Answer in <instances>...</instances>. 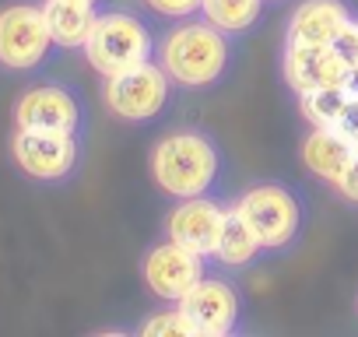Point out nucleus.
Listing matches in <instances>:
<instances>
[{
	"instance_id": "5",
	"label": "nucleus",
	"mask_w": 358,
	"mask_h": 337,
	"mask_svg": "<svg viewBox=\"0 0 358 337\" xmlns=\"http://www.w3.org/2000/svg\"><path fill=\"white\" fill-rule=\"evenodd\" d=\"M102 102L106 109L116 116V120H127V123H148L155 120L165 102H169V88H172V78L165 74V67L151 57L123 74H113V78H102Z\"/></svg>"
},
{
	"instance_id": "12",
	"label": "nucleus",
	"mask_w": 358,
	"mask_h": 337,
	"mask_svg": "<svg viewBox=\"0 0 358 337\" xmlns=\"http://www.w3.org/2000/svg\"><path fill=\"white\" fill-rule=\"evenodd\" d=\"M225 211L218 201L204 197H187V201H176V208L165 218V236L179 246H187L201 257H211V246L218 239V229L225 222Z\"/></svg>"
},
{
	"instance_id": "16",
	"label": "nucleus",
	"mask_w": 358,
	"mask_h": 337,
	"mask_svg": "<svg viewBox=\"0 0 358 337\" xmlns=\"http://www.w3.org/2000/svg\"><path fill=\"white\" fill-rule=\"evenodd\" d=\"M264 253V246L257 243V236L250 232V225L236 215V208L225 211V222L218 229V239L211 246V260L218 267H229V271H239V267H250L257 264Z\"/></svg>"
},
{
	"instance_id": "13",
	"label": "nucleus",
	"mask_w": 358,
	"mask_h": 337,
	"mask_svg": "<svg viewBox=\"0 0 358 337\" xmlns=\"http://www.w3.org/2000/svg\"><path fill=\"white\" fill-rule=\"evenodd\" d=\"M348 22H351V8L344 0H302L285 25V43L334 46V39Z\"/></svg>"
},
{
	"instance_id": "7",
	"label": "nucleus",
	"mask_w": 358,
	"mask_h": 337,
	"mask_svg": "<svg viewBox=\"0 0 358 337\" xmlns=\"http://www.w3.org/2000/svg\"><path fill=\"white\" fill-rule=\"evenodd\" d=\"M11 158L29 180L60 183L81 162V141L78 134H64V130H22L18 127L11 137Z\"/></svg>"
},
{
	"instance_id": "23",
	"label": "nucleus",
	"mask_w": 358,
	"mask_h": 337,
	"mask_svg": "<svg viewBox=\"0 0 358 337\" xmlns=\"http://www.w3.org/2000/svg\"><path fill=\"white\" fill-rule=\"evenodd\" d=\"M337 130H341V134L358 148V95H351V102H348V109H344V116H341Z\"/></svg>"
},
{
	"instance_id": "2",
	"label": "nucleus",
	"mask_w": 358,
	"mask_h": 337,
	"mask_svg": "<svg viewBox=\"0 0 358 337\" xmlns=\"http://www.w3.org/2000/svg\"><path fill=\"white\" fill-rule=\"evenodd\" d=\"M158 64L165 67V74L172 78V85L179 88H211L225 78L229 60H232V46L229 36L222 29H215L208 18H183L176 29H169L155 50Z\"/></svg>"
},
{
	"instance_id": "15",
	"label": "nucleus",
	"mask_w": 358,
	"mask_h": 337,
	"mask_svg": "<svg viewBox=\"0 0 358 337\" xmlns=\"http://www.w3.org/2000/svg\"><path fill=\"white\" fill-rule=\"evenodd\" d=\"M43 15L60 50H85L99 18L95 4L88 0H43Z\"/></svg>"
},
{
	"instance_id": "3",
	"label": "nucleus",
	"mask_w": 358,
	"mask_h": 337,
	"mask_svg": "<svg viewBox=\"0 0 358 337\" xmlns=\"http://www.w3.org/2000/svg\"><path fill=\"white\" fill-rule=\"evenodd\" d=\"M232 208L250 225L264 253H285L302 232V201L285 183H253Z\"/></svg>"
},
{
	"instance_id": "14",
	"label": "nucleus",
	"mask_w": 358,
	"mask_h": 337,
	"mask_svg": "<svg viewBox=\"0 0 358 337\" xmlns=\"http://www.w3.org/2000/svg\"><path fill=\"white\" fill-rule=\"evenodd\" d=\"M355 151L358 148L337 127H313L302 137V144H299L302 165L309 168L316 180H323V183H337L341 180V173L348 168V162H351Z\"/></svg>"
},
{
	"instance_id": "4",
	"label": "nucleus",
	"mask_w": 358,
	"mask_h": 337,
	"mask_svg": "<svg viewBox=\"0 0 358 337\" xmlns=\"http://www.w3.org/2000/svg\"><path fill=\"white\" fill-rule=\"evenodd\" d=\"M158 50L151 29L130 15V11H99L95 18V29L85 43V60L92 64L95 74L102 78H113V74H123L144 60H151Z\"/></svg>"
},
{
	"instance_id": "19",
	"label": "nucleus",
	"mask_w": 358,
	"mask_h": 337,
	"mask_svg": "<svg viewBox=\"0 0 358 337\" xmlns=\"http://www.w3.org/2000/svg\"><path fill=\"white\" fill-rule=\"evenodd\" d=\"M137 330L141 337H197L190 316L183 313L179 302H169V309H155Z\"/></svg>"
},
{
	"instance_id": "8",
	"label": "nucleus",
	"mask_w": 358,
	"mask_h": 337,
	"mask_svg": "<svg viewBox=\"0 0 358 337\" xmlns=\"http://www.w3.org/2000/svg\"><path fill=\"white\" fill-rule=\"evenodd\" d=\"M208 257L187 250L172 243L169 236L162 243H155L144 260H141V278L148 285V292L162 302H183L204 278H208V267H204Z\"/></svg>"
},
{
	"instance_id": "10",
	"label": "nucleus",
	"mask_w": 358,
	"mask_h": 337,
	"mask_svg": "<svg viewBox=\"0 0 358 337\" xmlns=\"http://www.w3.org/2000/svg\"><path fill=\"white\" fill-rule=\"evenodd\" d=\"M179 306L190 316L197 337H229L239 327V313H243L239 292L225 278H204Z\"/></svg>"
},
{
	"instance_id": "6",
	"label": "nucleus",
	"mask_w": 358,
	"mask_h": 337,
	"mask_svg": "<svg viewBox=\"0 0 358 337\" xmlns=\"http://www.w3.org/2000/svg\"><path fill=\"white\" fill-rule=\"evenodd\" d=\"M53 32L46 25L43 4H8L0 8V67L36 71L53 50Z\"/></svg>"
},
{
	"instance_id": "21",
	"label": "nucleus",
	"mask_w": 358,
	"mask_h": 337,
	"mask_svg": "<svg viewBox=\"0 0 358 337\" xmlns=\"http://www.w3.org/2000/svg\"><path fill=\"white\" fill-rule=\"evenodd\" d=\"M334 190H337V197L344 204H355L358 208V151L351 155V162H348V168L341 173V180L334 183Z\"/></svg>"
},
{
	"instance_id": "24",
	"label": "nucleus",
	"mask_w": 358,
	"mask_h": 337,
	"mask_svg": "<svg viewBox=\"0 0 358 337\" xmlns=\"http://www.w3.org/2000/svg\"><path fill=\"white\" fill-rule=\"evenodd\" d=\"M344 88H348L351 95H358V64H351V71H348V81H344Z\"/></svg>"
},
{
	"instance_id": "20",
	"label": "nucleus",
	"mask_w": 358,
	"mask_h": 337,
	"mask_svg": "<svg viewBox=\"0 0 358 337\" xmlns=\"http://www.w3.org/2000/svg\"><path fill=\"white\" fill-rule=\"evenodd\" d=\"M148 8L158 11L162 18L183 22V18H194V15L201 11V0H148Z\"/></svg>"
},
{
	"instance_id": "18",
	"label": "nucleus",
	"mask_w": 358,
	"mask_h": 337,
	"mask_svg": "<svg viewBox=\"0 0 358 337\" xmlns=\"http://www.w3.org/2000/svg\"><path fill=\"white\" fill-rule=\"evenodd\" d=\"M348 102H351V92L344 85H327V88L302 92L299 95V113L309 127H337Z\"/></svg>"
},
{
	"instance_id": "1",
	"label": "nucleus",
	"mask_w": 358,
	"mask_h": 337,
	"mask_svg": "<svg viewBox=\"0 0 358 337\" xmlns=\"http://www.w3.org/2000/svg\"><path fill=\"white\" fill-rule=\"evenodd\" d=\"M148 168L155 187L172 197V201H187V197H204L222 168V151L211 134L197 127H179L169 130L162 141H155L148 155Z\"/></svg>"
},
{
	"instance_id": "17",
	"label": "nucleus",
	"mask_w": 358,
	"mask_h": 337,
	"mask_svg": "<svg viewBox=\"0 0 358 337\" xmlns=\"http://www.w3.org/2000/svg\"><path fill=\"white\" fill-rule=\"evenodd\" d=\"M264 4L267 0H201V18H208L225 36H243L260 22Z\"/></svg>"
},
{
	"instance_id": "9",
	"label": "nucleus",
	"mask_w": 358,
	"mask_h": 337,
	"mask_svg": "<svg viewBox=\"0 0 358 337\" xmlns=\"http://www.w3.org/2000/svg\"><path fill=\"white\" fill-rule=\"evenodd\" d=\"M15 123L22 130H64L78 134L85 123L81 99L64 85H36L15 106Z\"/></svg>"
},
{
	"instance_id": "11",
	"label": "nucleus",
	"mask_w": 358,
	"mask_h": 337,
	"mask_svg": "<svg viewBox=\"0 0 358 337\" xmlns=\"http://www.w3.org/2000/svg\"><path fill=\"white\" fill-rule=\"evenodd\" d=\"M351 64L334 50V46H302V43H285L281 53V74L285 85L302 95L313 88H327V85H344L348 81Z\"/></svg>"
},
{
	"instance_id": "22",
	"label": "nucleus",
	"mask_w": 358,
	"mask_h": 337,
	"mask_svg": "<svg viewBox=\"0 0 358 337\" xmlns=\"http://www.w3.org/2000/svg\"><path fill=\"white\" fill-rule=\"evenodd\" d=\"M334 50L348 60V64H358V18L351 15V22L341 29V36L334 39Z\"/></svg>"
},
{
	"instance_id": "25",
	"label": "nucleus",
	"mask_w": 358,
	"mask_h": 337,
	"mask_svg": "<svg viewBox=\"0 0 358 337\" xmlns=\"http://www.w3.org/2000/svg\"><path fill=\"white\" fill-rule=\"evenodd\" d=\"M88 4H95V0H88Z\"/></svg>"
}]
</instances>
